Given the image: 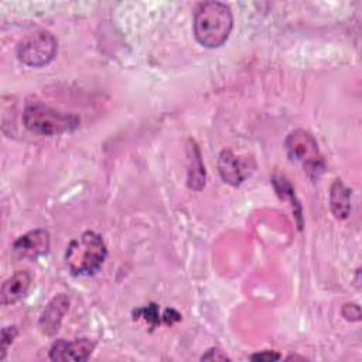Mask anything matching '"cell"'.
Instances as JSON below:
<instances>
[{
  "label": "cell",
  "instance_id": "obj_18",
  "mask_svg": "<svg viewBox=\"0 0 362 362\" xmlns=\"http://www.w3.org/2000/svg\"><path fill=\"white\" fill-rule=\"evenodd\" d=\"M180 320H181V315L173 308H167L163 314V322L164 324H173V322H177Z\"/></svg>",
  "mask_w": 362,
  "mask_h": 362
},
{
  "label": "cell",
  "instance_id": "obj_10",
  "mask_svg": "<svg viewBox=\"0 0 362 362\" xmlns=\"http://www.w3.org/2000/svg\"><path fill=\"white\" fill-rule=\"evenodd\" d=\"M31 284V274L27 270H18L11 274L1 284L0 300L3 305H11L20 301L28 291Z\"/></svg>",
  "mask_w": 362,
  "mask_h": 362
},
{
  "label": "cell",
  "instance_id": "obj_1",
  "mask_svg": "<svg viewBox=\"0 0 362 362\" xmlns=\"http://www.w3.org/2000/svg\"><path fill=\"white\" fill-rule=\"evenodd\" d=\"M233 27L230 7L221 1H205L198 4L194 13V35L206 48L221 47Z\"/></svg>",
  "mask_w": 362,
  "mask_h": 362
},
{
  "label": "cell",
  "instance_id": "obj_2",
  "mask_svg": "<svg viewBox=\"0 0 362 362\" xmlns=\"http://www.w3.org/2000/svg\"><path fill=\"white\" fill-rule=\"evenodd\" d=\"M107 249L102 236L86 230L72 239L65 252V263L74 276H92L103 264Z\"/></svg>",
  "mask_w": 362,
  "mask_h": 362
},
{
  "label": "cell",
  "instance_id": "obj_8",
  "mask_svg": "<svg viewBox=\"0 0 362 362\" xmlns=\"http://www.w3.org/2000/svg\"><path fill=\"white\" fill-rule=\"evenodd\" d=\"M218 171L225 182L239 185L249 177L250 165L246 160L239 158L230 150H222L218 157Z\"/></svg>",
  "mask_w": 362,
  "mask_h": 362
},
{
  "label": "cell",
  "instance_id": "obj_12",
  "mask_svg": "<svg viewBox=\"0 0 362 362\" xmlns=\"http://www.w3.org/2000/svg\"><path fill=\"white\" fill-rule=\"evenodd\" d=\"M188 187L199 191L205 185V168L201 161V154L197 144L189 140L188 146Z\"/></svg>",
  "mask_w": 362,
  "mask_h": 362
},
{
  "label": "cell",
  "instance_id": "obj_5",
  "mask_svg": "<svg viewBox=\"0 0 362 362\" xmlns=\"http://www.w3.org/2000/svg\"><path fill=\"white\" fill-rule=\"evenodd\" d=\"M286 150L290 158L303 164L307 173L317 174L324 168L322 156L314 136L303 129H297L287 136Z\"/></svg>",
  "mask_w": 362,
  "mask_h": 362
},
{
  "label": "cell",
  "instance_id": "obj_17",
  "mask_svg": "<svg viewBox=\"0 0 362 362\" xmlns=\"http://www.w3.org/2000/svg\"><path fill=\"white\" fill-rule=\"evenodd\" d=\"M250 359L252 361H267V362H270V361L280 359V355L273 352V351H263V352H257V354L250 355Z\"/></svg>",
  "mask_w": 362,
  "mask_h": 362
},
{
  "label": "cell",
  "instance_id": "obj_14",
  "mask_svg": "<svg viewBox=\"0 0 362 362\" xmlns=\"http://www.w3.org/2000/svg\"><path fill=\"white\" fill-rule=\"evenodd\" d=\"M18 331H17V327L16 325H8V327H4L1 329V338H0V344H1V354H0V361H3L6 358V354H7V349L8 346L13 344L14 338L17 337Z\"/></svg>",
  "mask_w": 362,
  "mask_h": 362
},
{
  "label": "cell",
  "instance_id": "obj_4",
  "mask_svg": "<svg viewBox=\"0 0 362 362\" xmlns=\"http://www.w3.org/2000/svg\"><path fill=\"white\" fill-rule=\"evenodd\" d=\"M58 49V41L49 31H35L18 42L17 58L28 66L49 64Z\"/></svg>",
  "mask_w": 362,
  "mask_h": 362
},
{
  "label": "cell",
  "instance_id": "obj_15",
  "mask_svg": "<svg viewBox=\"0 0 362 362\" xmlns=\"http://www.w3.org/2000/svg\"><path fill=\"white\" fill-rule=\"evenodd\" d=\"M342 315L348 321H359L361 320V308L355 303H348L342 307Z\"/></svg>",
  "mask_w": 362,
  "mask_h": 362
},
{
  "label": "cell",
  "instance_id": "obj_9",
  "mask_svg": "<svg viewBox=\"0 0 362 362\" xmlns=\"http://www.w3.org/2000/svg\"><path fill=\"white\" fill-rule=\"evenodd\" d=\"M69 308V298L65 294L55 296L44 308L41 317H40V328L41 331L52 337L58 332L62 318L66 314Z\"/></svg>",
  "mask_w": 362,
  "mask_h": 362
},
{
  "label": "cell",
  "instance_id": "obj_11",
  "mask_svg": "<svg viewBox=\"0 0 362 362\" xmlns=\"http://www.w3.org/2000/svg\"><path fill=\"white\" fill-rule=\"evenodd\" d=\"M329 205L337 219H346L351 212V189L341 180H335L329 189Z\"/></svg>",
  "mask_w": 362,
  "mask_h": 362
},
{
  "label": "cell",
  "instance_id": "obj_7",
  "mask_svg": "<svg viewBox=\"0 0 362 362\" xmlns=\"http://www.w3.org/2000/svg\"><path fill=\"white\" fill-rule=\"evenodd\" d=\"M95 349V342L88 338H79L74 341L58 339L49 349V359L57 362H83Z\"/></svg>",
  "mask_w": 362,
  "mask_h": 362
},
{
  "label": "cell",
  "instance_id": "obj_16",
  "mask_svg": "<svg viewBox=\"0 0 362 362\" xmlns=\"http://www.w3.org/2000/svg\"><path fill=\"white\" fill-rule=\"evenodd\" d=\"M228 359H229L228 355L223 354V351H221L219 348H211L201 356V361H228Z\"/></svg>",
  "mask_w": 362,
  "mask_h": 362
},
{
  "label": "cell",
  "instance_id": "obj_3",
  "mask_svg": "<svg viewBox=\"0 0 362 362\" xmlns=\"http://www.w3.org/2000/svg\"><path fill=\"white\" fill-rule=\"evenodd\" d=\"M23 122L30 132L41 136L62 134L79 126V119L75 115L49 107L41 102L27 105Z\"/></svg>",
  "mask_w": 362,
  "mask_h": 362
},
{
  "label": "cell",
  "instance_id": "obj_6",
  "mask_svg": "<svg viewBox=\"0 0 362 362\" xmlns=\"http://www.w3.org/2000/svg\"><path fill=\"white\" fill-rule=\"evenodd\" d=\"M49 249V233L45 229H34L21 235L11 246V256L16 260H34Z\"/></svg>",
  "mask_w": 362,
  "mask_h": 362
},
{
  "label": "cell",
  "instance_id": "obj_13",
  "mask_svg": "<svg viewBox=\"0 0 362 362\" xmlns=\"http://www.w3.org/2000/svg\"><path fill=\"white\" fill-rule=\"evenodd\" d=\"M141 317L144 321H147L151 327H156L157 324L163 322V315H160L158 313V307L156 304H148L143 308H139L134 313V318Z\"/></svg>",
  "mask_w": 362,
  "mask_h": 362
}]
</instances>
